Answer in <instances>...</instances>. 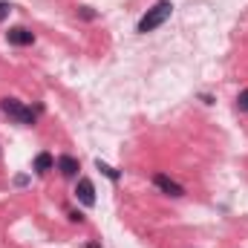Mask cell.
Returning <instances> with one entry per match:
<instances>
[{"mask_svg":"<svg viewBox=\"0 0 248 248\" xmlns=\"http://www.w3.org/2000/svg\"><path fill=\"white\" fill-rule=\"evenodd\" d=\"M173 15V3L170 0H159L153 9H147V15L139 20V26H136V32H141V35H147V32H153V29H159L168 17Z\"/></svg>","mask_w":248,"mask_h":248,"instance_id":"obj_1","label":"cell"},{"mask_svg":"<svg viewBox=\"0 0 248 248\" xmlns=\"http://www.w3.org/2000/svg\"><path fill=\"white\" fill-rule=\"evenodd\" d=\"M0 110H3L9 119H15L17 124H23V127H32V124H35V113H32L29 107H23L20 101H15V98H3V101H0Z\"/></svg>","mask_w":248,"mask_h":248,"instance_id":"obj_2","label":"cell"},{"mask_svg":"<svg viewBox=\"0 0 248 248\" xmlns=\"http://www.w3.org/2000/svg\"><path fill=\"white\" fill-rule=\"evenodd\" d=\"M153 185L159 187L162 193H168V196H173V199H179V196H185V187L179 185V182H173L170 176H165V173H156V176H153Z\"/></svg>","mask_w":248,"mask_h":248,"instance_id":"obj_3","label":"cell"},{"mask_svg":"<svg viewBox=\"0 0 248 248\" xmlns=\"http://www.w3.org/2000/svg\"><path fill=\"white\" fill-rule=\"evenodd\" d=\"M6 38H9L12 46H29V44H35V35H32L26 26H15V29H9Z\"/></svg>","mask_w":248,"mask_h":248,"instance_id":"obj_4","label":"cell"},{"mask_svg":"<svg viewBox=\"0 0 248 248\" xmlns=\"http://www.w3.org/2000/svg\"><path fill=\"white\" fill-rule=\"evenodd\" d=\"M75 196L81 199V205H87V208H93L95 205V187L90 179H78V185H75Z\"/></svg>","mask_w":248,"mask_h":248,"instance_id":"obj_5","label":"cell"},{"mask_svg":"<svg viewBox=\"0 0 248 248\" xmlns=\"http://www.w3.org/2000/svg\"><path fill=\"white\" fill-rule=\"evenodd\" d=\"M58 170H61L66 179H72V176H78L81 165H78V159H75V156H61V159H58Z\"/></svg>","mask_w":248,"mask_h":248,"instance_id":"obj_6","label":"cell"},{"mask_svg":"<svg viewBox=\"0 0 248 248\" xmlns=\"http://www.w3.org/2000/svg\"><path fill=\"white\" fill-rule=\"evenodd\" d=\"M52 168H55L52 153H38V156H35V170H38V173H49Z\"/></svg>","mask_w":248,"mask_h":248,"instance_id":"obj_7","label":"cell"},{"mask_svg":"<svg viewBox=\"0 0 248 248\" xmlns=\"http://www.w3.org/2000/svg\"><path fill=\"white\" fill-rule=\"evenodd\" d=\"M95 168H98V170H101V173H104L107 179H113V182H119V170H116V168H110L107 162H101V159H98V162H95Z\"/></svg>","mask_w":248,"mask_h":248,"instance_id":"obj_8","label":"cell"},{"mask_svg":"<svg viewBox=\"0 0 248 248\" xmlns=\"http://www.w3.org/2000/svg\"><path fill=\"white\" fill-rule=\"evenodd\" d=\"M237 107H240V110H246V113H248V90H243V93L237 95Z\"/></svg>","mask_w":248,"mask_h":248,"instance_id":"obj_9","label":"cell"},{"mask_svg":"<svg viewBox=\"0 0 248 248\" xmlns=\"http://www.w3.org/2000/svg\"><path fill=\"white\" fill-rule=\"evenodd\" d=\"M6 12H9V3H0V20L6 17Z\"/></svg>","mask_w":248,"mask_h":248,"instance_id":"obj_10","label":"cell"}]
</instances>
